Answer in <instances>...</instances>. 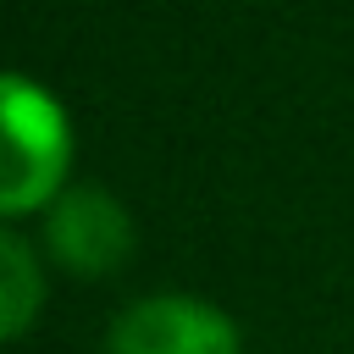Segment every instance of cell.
Returning <instances> with one entry per match:
<instances>
[{
  "label": "cell",
  "mask_w": 354,
  "mask_h": 354,
  "mask_svg": "<svg viewBox=\"0 0 354 354\" xmlns=\"http://www.w3.org/2000/svg\"><path fill=\"white\" fill-rule=\"evenodd\" d=\"M61 160H66L61 111L28 77H6V177H0V205L22 210V205L44 199V188L61 171Z\"/></svg>",
  "instance_id": "obj_1"
},
{
  "label": "cell",
  "mask_w": 354,
  "mask_h": 354,
  "mask_svg": "<svg viewBox=\"0 0 354 354\" xmlns=\"http://www.w3.org/2000/svg\"><path fill=\"white\" fill-rule=\"evenodd\" d=\"M232 321L188 293H155L116 315L111 354H232Z\"/></svg>",
  "instance_id": "obj_2"
},
{
  "label": "cell",
  "mask_w": 354,
  "mask_h": 354,
  "mask_svg": "<svg viewBox=\"0 0 354 354\" xmlns=\"http://www.w3.org/2000/svg\"><path fill=\"white\" fill-rule=\"evenodd\" d=\"M50 243L77 271H111L127 254L133 232H127L122 205L105 188H66L50 210Z\"/></svg>",
  "instance_id": "obj_3"
},
{
  "label": "cell",
  "mask_w": 354,
  "mask_h": 354,
  "mask_svg": "<svg viewBox=\"0 0 354 354\" xmlns=\"http://www.w3.org/2000/svg\"><path fill=\"white\" fill-rule=\"evenodd\" d=\"M0 249H6V266H0L6 299H0V310H6V332H17V326L28 321V310H33V266H28V249H22L17 232H6Z\"/></svg>",
  "instance_id": "obj_4"
}]
</instances>
